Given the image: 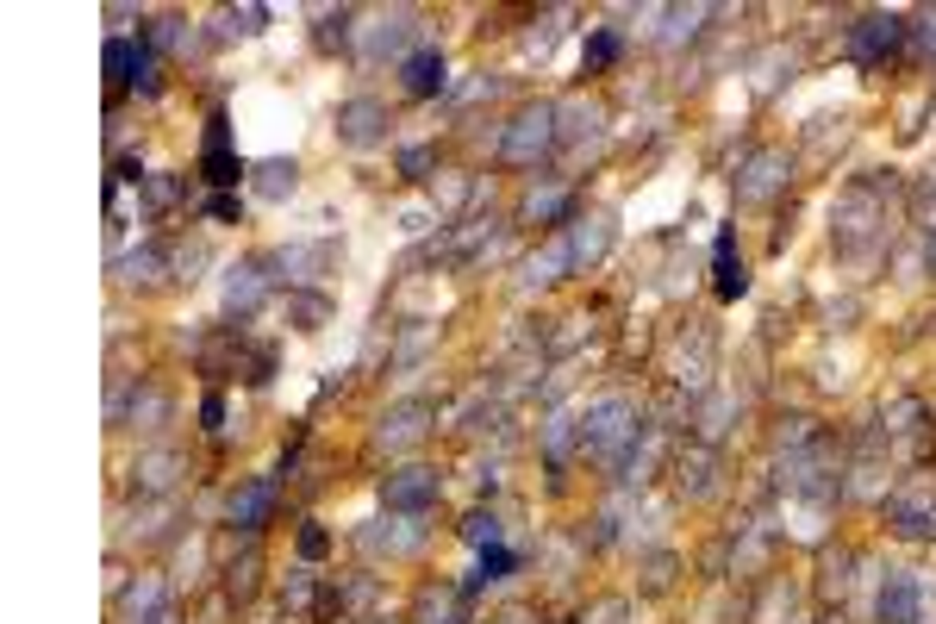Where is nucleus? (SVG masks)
I'll return each instance as SVG.
<instances>
[{"label": "nucleus", "mask_w": 936, "mask_h": 624, "mask_svg": "<svg viewBox=\"0 0 936 624\" xmlns=\"http://www.w3.org/2000/svg\"><path fill=\"white\" fill-rule=\"evenodd\" d=\"M406 75H412V94H431V88L443 82V63H437V57H412Z\"/></svg>", "instance_id": "nucleus-2"}, {"label": "nucleus", "mask_w": 936, "mask_h": 624, "mask_svg": "<svg viewBox=\"0 0 936 624\" xmlns=\"http://www.w3.org/2000/svg\"><path fill=\"white\" fill-rule=\"evenodd\" d=\"M743 287H749V275H743V262L730 256V238H718V294H724V300H737Z\"/></svg>", "instance_id": "nucleus-1"}, {"label": "nucleus", "mask_w": 936, "mask_h": 624, "mask_svg": "<svg viewBox=\"0 0 936 624\" xmlns=\"http://www.w3.org/2000/svg\"><path fill=\"white\" fill-rule=\"evenodd\" d=\"M206 169H213V181H238V163L225 156V137L213 131V150H206Z\"/></svg>", "instance_id": "nucleus-3"}]
</instances>
